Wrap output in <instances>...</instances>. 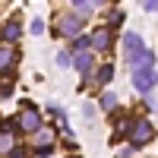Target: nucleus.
Masks as SVG:
<instances>
[{
  "mask_svg": "<svg viewBox=\"0 0 158 158\" xmlns=\"http://www.w3.org/2000/svg\"><path fill=\"white\" fill-rule=\"evenodd\" d=\"M51 146H54V130L38 127V130H35V149L41 152V155H51Z\"/></svg>",
  "mask_w": 158,
  "mask_h": 158,
  "instance_id": "obj_5",
  "label": "nucleus"
},
{
  "mask_svg": "<svg viewBox=\"0 0 158 158\" xmlns=\"http://www.w3.org/2000/svg\"><path fill=\"white\" fill-rule=\"evenodd\" d=\"M142 6H146V10L152 13V10H155V0H142Z\"/></svg>",
  "mask_w": 158,
  "mask_h": 158,
  "instance_id": "obj_19",
  "label": "nucleus"
},
{
  "mask_svg": "<svg viewBox=\"0 0 158 158\" xmlns=\"http://www.w3.org/2000/svg\"><path fill=\"white\" fill-rule=\"evenodd\" d=\"M89 41L95 44V51H108L111 41H114V32H111V29H95V35H92Z\"/></svg>",
  "mask_w": 158,
  "mask_h": 158,
  "instance_id": "obj_8",
  "label": "nucleus"
},
{
  "mask_svg": "<svg viewBox=\"0 0 158 158\" xmlns=\"http://www.w3.org/2000/svg\"><path fill=\"white\" fill-rule=\"evenodd\" d=\"M111 25H117V22H123V13L120 10H111V19H108Z\"/></svg>",
  "mask_w": 158,
  "mask_h": 158,
  "instance_id": "obj_16",
  "label": "nucleus"
},
{
  "mask_svg": "<svg viewBox=\"0 0 158 158\" xmlns=\"http://www.w3.org/2000/svg\"><path fill=\"white\" fill-rule=\"evenodd\" d=\"M85 44H89V38H85V35H76V51H82Z\"/></svg>",
  "mask_w": 158,
  "mask_h": 158,
  "instance_id": "obj_17",
  "label": "nucleus"
},
{
  "mask_svg": "<svg viewBox=\"0 0 158 158\" xmlns=\"http://www.w3.org/2000/svg\"><path fill=\"white\" fill-rule=\"evenodd\" d=\"M114 104H117V98L111 95V92H104V95H101V108L104 111H114Z\"/></svg>",
  "mask_w": 158,
  "mask_h": 158,
  "instance_id": "obj_14",
  "label": "nucleus"
},
{
  "mask_svg": "<svg viewBox=\"0 0 158 158\" xmlns=\"http://www.w3.org/2000/svg\"><path fill=\"white\" fill-rule=\"evenodd\" d=\"M16 152V130H13V123L0 127V155H13Z\"/></svg>",
  "mask_w": 158,
  "mask_h": 158,
  "instance_id": "obj_4",
  "label": "nucleus"
},
{
  "mask_svg": "<svg viewBox=\"0 0 158 158\" xmlns=\"http://www.w3.org/2000/svg\"><path fill=\"white\" fill-rule=\"evenodd\" d=\"M130 155H133V149H120L117 152V158H130Z\"/></svg>",
  "mask_w": 158,
  "mask_h": 158,
  "instance_id": "obj_18",
  "label": "nucleus"
},
{
  "mask_svg": "<svg viewBox=\"0 0 158 158\" xmlns=\"http://www.w3.org/2000/svg\"><path fill=\"white\" fill-rule=\"evenodd\" d=\"M0 35H3V41H16V38H19V22H6L3 25V29H0Z\"/></svg>",
  "mask_w": 158,
  "mask_h": 158,
  "instance_id": "obj_11",
  "label": "nucleus"
},
{
  "mask_svg": "<svg viewBox=\"0 0 158 158\" xmlns=\"http://www.w3.org/2000/svg\"><path fill=\"white\" fill-rule=\"evenodd\" d=\"M123 51H127V60H133L136 54L146 51V44H142V38H139L136 32H127V35H123Z\"/></svg>",
  "mask_w": 158,
  "mask_h": 158,
  "instance_id": "obj_6",
  "label": "nucleus"
},
{
  "mask_svg": "<svg viewBox=\"0 0 158 158\" xmlns=\"http://www.w3.org/2000/svg\"><path fill=\"white\" fill-rule=\"evenodd\" d=\"M130 63H133V85H136V92L155 89V54H152V51L136 54Z\"/></svg>",
  "mask_w": 158,
  "mask_h": 158,
  "instance_id": "obj_1",
  "label": "nucleus"
},
{
  "mask_svg": "<svg viewBox=\"0 0 158 158\" xmlns=\"http://www.w3.org/2000/svg\"><path fill=\"white\" fill-rule=\"evenodd\" d=\"M13 57H16V51H13L10 44H3V48H0V73H3V70H10Z\"/></svg>",
  "mask_w": 158,
  "mask_h": 158,
  "instance_id": "obj_10",
  "label": "nucleus"
},
{
  "mask_svg": "<svg viewBox=\"0 0 158 158\" xmlns=\"http://www.w3.org/2000/svg\"><path fill=\"white\" fill-rule=\"evenodd\" d=\"M57 25H60V29H57L60 35L76 38V35H79V29H82V19H79V16H60V22H57Z\"/></svg>",
  "mask_w": 158,
  "mask_h": 158,
  "instance_id": "obj_7",
  "label": "nucleus"
},
{
  "mask_svg": "<svg viewBox=\"0 0 158 158\" xmlns=\"http://www.w3.org/2000/svg\"><path fill=\"white\" fill-rule=\"evenodd\" d=\"M32 35H44V22H41V19L32 22Z\"/></svg>",
  "mask_w": 158,
  "mask_h": 158,
  "instance_id": "obj_15",
  "label": "nucleus"
},
{
  "mask_svg": "<svg viewBox=\"0 0 158 158\" xmlns=\"http://www.w3.org/2000/svg\"><path fill=\"white\" fill-rule=\"evenodd\" d=\"M19 130L22 133H35L38 127H41V114H38V108H32V104H25V108L19 111Z\"/></svg>",
  "mask_w": 158,
  "mask_h": 158,
  "instance_id": "obj_3",
  "label": "nucleus"
},
{
  "mask_svg": "<svg viewBox=\"0 0 158 158\" xmlns=\"http://www.w3.org/2000/svg\"><path fill=\"white\" fill-rule=\"evenodd\" d=\"M70 63L79 73H89L92 70V54H89V51H76V57H70Z\"/></svg>",
  "mask_w": 158,
  "mask_h": 158,
  "instance_id": "obj_9",
  "label": "nucleus"
},
{
  "mask_svg": "<svg viewBox=\"0 0 158 158\" xmlns=\"http://www.w3.org/2000/svg\"><path fill=\"white\" fill-rule=\"evenodd\" d=\"M89 3H92V6H95V3H98V6H101V3H111V0H89Z\"/></svg>",
  "mask_w": 158,
  "mask_h": 158,
  "instance_id": "obj_20",
  "label": "nucleus"
},
{
  "mask_svg": "<svg viewBox=\"0 0 158 158\" xmlns=\"http://www.w3.org/2000/svg\"><path fill=\"white\" fill-rule=\"evenodd\" d=\"M73 3H76V16H79V19L92 13V3H89V0H73Z\"/></svg>",
  "mask_w": 158,
  "mask_h": 158,
  "instance_id": "obj_13",
  "label": "nucleus"
},
{
  "mask_svg": "<svg viewBox=\"0 0 158 158\" xmlns=\"http://www.w3.org/2000/svg\"><path fill=\"white\" fill-rule=\"evenodd\" d=\"M127 133H130V139H133V146H146V142H152V136H155V127L149 120H133Z\"/></svg>",
  "mask_w": 158,
  "mask_h": 158,
  "instance_id": "obj_2",
  "label": "nucleus"
},
{
  "mask_svg": "<svg viewBox=\"0 0 158 158\" xmlns=\"http://www.w3.org/2000/svg\"><path fill=\"white\" fill-rule=\"evenodd\" d=\"M111 76H114V67H111V63H104V67L98 70V79H95V82H98V85H108Z\"/></svg>",
  "mask_w": 158,
  "mask_h": 158,
  "instance_id": "obj_12",
  "label": "nucleus"
}]
</instances>
